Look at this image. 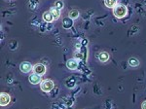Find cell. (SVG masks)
<instances>
[{
  "mask_svg": "<svg viewBox=\"0 0 146 109\" xmlns=\"http://www.w3.org/2000/svg\"><path fill=\"white\" fill-rule=\"evenodd\" d=\"M56 8H58V9H62V7H63V3H62V1H60V0H58V1H56Z\"/></svg>",
  "mask_w": 146,
  "mask_h": 109,
  "instance_id": "5bb4252c",
  "label": "cell"
},
{
  "mask_svg": "<svg viewBox=\"0 0 146 109\" xmlns=\"http://www.w3.org/2000/svg\"><path fill=\"white\" fill-rule=\"evenodd\" d=\"M129 64L133 66V67H135V66L139 65V61H138V60H136L135 58H131L129 60Z\"/></svg>",
  "mask_w": 146,
  "mask_h": 109,
  "instance_id": "7c38bea8",
  "label": "cell"
},
{
  "mask_svg": "<svg viewBox=\"0 0 146 109\" xmlns=\"http://www.w3.org/2000/svg\"><path fill=\"white\" fill-rule=\"evenodd\" d=\"M141 108H142V109H146V101H144V102L141 104Z\"/></svg>",
  "mask_w": 146,
  "mask_h": 109,
  "instance_id": "9a60e30c",
  "label": "cell"
},
{
  "mask_svg": "<svg viewBox=\"0 0 146 109\" xmlns=\"http://www.w3.org/2000/svg\"><path fill=\"white\" fill-rule=\"evenodd\" d=\"M66 66H67L68 69L75 70L77 67H78V60H77L76 58H70V60H67Z\"/></svg>",
  "mask_w": 146,
  "mask_h": 109,
  "instance_id": "8992f818",
  "label": "cell"
},
{
  "mask_svg": "<svg viewBox=\"0 0 146 109\" xmlns=\"http://www.w3.org/2000/svg\"><path fill=\"white\" fill-rule=\"evenodd\" d=\"M28 81L31 83L32 85L39 84L40 81H41V77H40V75L36 74V73H33V74H31L29 78H28Z\"/></svg>",
  "mask_w": 146,
  "mask_h": 109,
  "instance_id": "52a82bcc",
  "label": "cell"
},
{
  "mask_svg": "<svg viewBox=\"0 0 146 109\" xmlns=\"http://www.w3.org/2000/svg\"><path fill=\"white\" fill-rule=\"evenodd\" d=\"M104 3L108 8H114L117 5V0H104Z\"/></svg>",
  "mask_w": 146,
  "mask_h": 109,
  "instance_id": "8fae6325",
  "label": "cell"
},
{
  "mask_svg": "<svg viewBox=\"0 0 146 109\" xmlns=\"http://www.w3.org/2000/svg\"><path fill=\"white\" fill-rule=\"evenodd\" d=\"M51 12L53 14L54 18H55V20L60 17V9L56 8V7H53V8H51Z\"/></svg>",
  "mask_w": 146,
  "mask_h": 109,
  "instance_id": "30bf717a",
  "label": "cell"
},
{
  "mask_svg": "<svg viewBox=\"0 0 146 109\" xmlns=\"http://www.w3.org/2000/svg\"><path fill=\"white\" fill-rule=\"evenodd\" d=\"M43 20L47 23H52L54 20H55V18H54V16L51 11H47L43 14Z\"/></svg>",
  "mask_w": 146,
  "mask_h": 109,
  "instance_id": "ba28073f",
  "label": "cell"
},
{
  "mask_svg": "<svg viewBox=\"0 0 146 109\" xmlns=\"http://www.w3.org/2000/svg\"><path fill=\"white\" fill-rule=\"evenodd\" d=\"M11 98H10V96L8 94H5V93H2L0 94V105L1 106H6L8 105L9 102H10Z\"/></svg>",
  "mask_w": 146,
  "mask_h": 109,
  "instance_id": "5b68a950",
  "label": "cell"
},
{
  "mask_svg": "<svg viewBox=\"0 0 146 109\" xmlns=\"http://www.w3.org/2000/svg\"><path fill=\"white\" fill-rule=\"evenodd\" d=\"M113 14H114V16L116 17V18H124L125 16H127V14H128V9H127V7L123 5V4H117L116 6L114 7V9H113Z\"/></svg>",
  "mask_w": 146,
  "mask_h": 109,
  "instance_id": "6da1fadb",
  "label": "cell"
},
{
  "mask_svg": "<svg viewBox=\"0 0 146 109\" xmlns=\"http://www.w3.org/2000/svg\"><path fill=\"white\" fill-rule=\"evenodd\" d=\"M98 60H100L101 62H105L109 60V54L107 52H101L98 54Z\"/></svg>",
  "mask_w": 146,
  "mask_h": 109,
  "instance_id": "9c48e42d",
  "label": "cell"
},
{
  "mask_svg": "<svg viewBox=\"0 0 146 109\" xmlns=\"http://www.w3.org/2000/svg\"><path fill=\"white\" fill-rule=\"evenodd\" d=\"M20 69L23 73H28L29 71H31L33 69V67H32V65L30 62H28V61H23V62L21 63Z\"/></svg>",
  "mask_w": 146,
  "mask_h": 109,
  "instance_id": "277c9868",
  "label": "cell"
},
{
  "mask_svg": "<svg viewBox=\"0 0 146 109\" xmlns=\"http://www.w3.org/2000/svg\"><path fill=\"white\" fill-rule=\"evenodd\" d=\"M33 73H36L38 75H44L46 73V66L41 64V63H37L33 66Z\"/></svg>",
  "mask_w": 146,
  "mask_h": 109,
  "instance_id": "3957f363",
  "label": "cell"
},
{
  "mask_svg": "<svg viewBox=\"0 0 146 109\" xmlns=\"http://www.w3.org/2000/svg\"><path fill=\"white\" fill-rule=\"evenodd\" d=\"M40 88H41V90L43 92L49 93V92H51L54 89V82L52 80H44L40 84Z\"/></svg>",
  "mask_w": 146,
  "mask_h": 109,
  "instance_id": "7a4b0ae2",
  "label": "cell"
},
{
  "mask_svg": "<svg viewBox=\"0 0 146 109\" xmlns=\"http://www.w3.org/2000/svg\"><path fill=\"white\" fill-rule=\"evenodd\" d=\"M68 16H69V18L72 19V20H76L79 16V12L77 10H71L69 12V15Z\"/></svg>",
  "mask_w": 146,
  "mask_h": 109,
  "instance_id": "4fadbf2b",
  "label": "cell"
}]
</instances>
